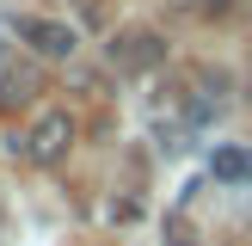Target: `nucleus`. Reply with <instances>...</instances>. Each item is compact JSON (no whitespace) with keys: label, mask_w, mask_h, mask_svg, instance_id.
Here are the masks:
<instances>
[{"label":"nucleus","mask_w":252,"mask_h":246,"mask_svg":"<svg viewBox=\"0 0 252 246\" xmlns=\"http://www.w3.org/2000/svg\"><path fill=\"white\" fill-rule=\"evenodd\" d=\"M74 135H80L74 111H62V105L37 111V123L25 129V160H37V166H56V160H62V154L74 148Z\"/></svg>","instance_id":"1"},{"label":"nucleus","mask_w":252,"mask_h":246,"mask_svg":"<svg viewBox=\"0 0 252 246\" xmlns=\"http://www.w3.org/2000/svg\"><path fill=\"white\" fill-rule=\"evenodd\" d=\"M25 98H31V74L0 68V105H25Z\"/></svg>","instance_id":"5"},{"label":"nucleus","mask_w":252,"mask_h":246,"mask_svg":"<svg viewBox=\"0 0 252 246\" xmlns=\"http://www.w3.org/2000/svg\"><path fill=\"white\" fill-rule=\"evenodd\" d=\"M12 31H19L43 62H68V56H74V43H80V37H74V25H62V19H19Z\"/></svg>","instance_id":"2"},{"label":"nucleus","mask_w":252,"mask_h":246,"mask_svg":"<svg viewBox=\"0 0 252 246\" xmlns=\"http://www.w3.org/2000/svg\"><path fill=\"white\" fill-rule=\"evenodd\" d=\"M111 62H117L123 74H148V68L166 62V43H160L154 31H123L117 43H111Z\"/></svg>","instance_id":"3"},{"label":"nucleus","mask_w":252,"mask_h":246,"mask_svg":"<svg viewBox=\"0 0 252 246\" xmlns=\"http://www.w3.org/2000/svg\"><path fill=\"white\" fill-rule=\"evenodd\" d=\"M209 172H216L221 184H246V179H252V148H216Z\"/></svg>","instance_id":"4"}]
</instances>
